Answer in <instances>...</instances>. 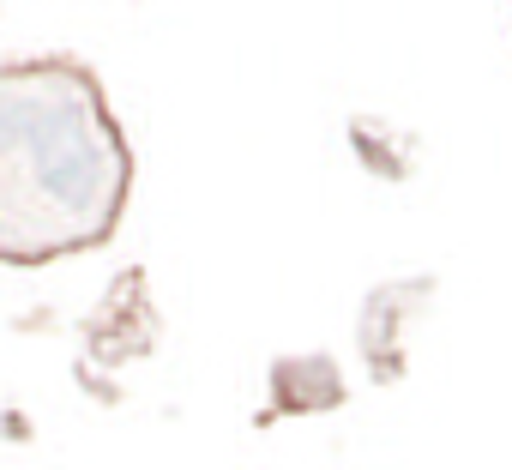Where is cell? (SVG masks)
I'll return each mask as SVG.
<instances>
[{"instance_id":"obj_1","label":"cell","mask_w":512,"mask_h":470,"mask_svg":"<svg viewBox=\"0 0 512 470\" xmlns=\"http://www.w3.org/2000/svg\"><path fill=\"white\" fill-rule=\"evenodd\" d=\"M133 199V145L73 55L0 61V266L109 248Z\"/></svg>"},{"instance_id":"obj_2","label":"cell","mask_w":512,"mask_h":470,"mask_svg":"<svg viewBox=\"0 0 512 470\" xmlns=\"http://www.w3.org/2000/svg\"><path fill=\"white\" fill-rule=\"evenodd\" d=\"M434 296V284L428 278H410V284H386V290H374L368 302H362V356H368V368H374V380L386 386V380H398V368H404V356H398V326H404V314L410 308H422Z\"/></svg>"},{"instance_id":"obj_3","label":"cell","mask_w":512,"mask_h":470,"mask_svg":"<svg viewBox=\"0 0 512 470\" xmlns=\"http://www.w3.org/2000/svg\"><path fill=\"white\" fill-rule=\"evenodd\" d=\"M344 404V380L332 356H278L272 362V404L260 410V422L278 416H314V410H338Z\"/></svg>"}]
</instances>
